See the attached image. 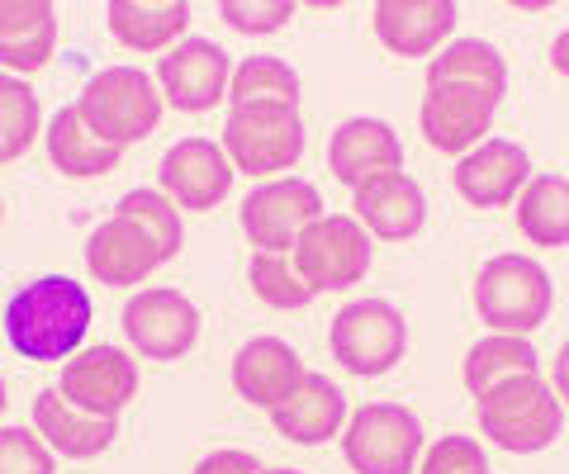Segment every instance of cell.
Listing matches in <instances>:
<instances>
[{
  "instance_id": "15",
  "label": "cell",
  "mask_w": 569,
  "mask_h": 474,
  "mask_svg": "<svg viewBox=\"0 0 569 474\" xmlns=\"http://www.w3.org/2000/svg\"><path fill=\"white\" fill-rule=\"evenodd\" d=\"M527 181H531V162L508 138H485L475 152H466L456 162V190H460V200L475 209L512 204L527 190Z\"/></svg>"
},
{
  "instance_id": "30",
  "label": "cell",
  "mask_w": 569,
  "mask_h": 474,
  "mask_svg": "<svg viewBox=\"0 0 569 474\" xmlns=\"http://www.w3.org/2000/svg\"><path fill=\"white\" fill-rule=\"evenodd\" d=\"M39 124H43L39 95L20 77L0 72V162L24 157L33 148V138H39Z\"/></svg>"
},
{
  "instance_id": "31",
  "label": "cell",
  "mask_w": 569,
  "mask_h": 474,
  "mask_svg": "<svg viewBox=\"0 0 569 474\" xmlns=\"http://www.w3.org/2000/svg\"><path fill=\"white\" fill-rule=\"evenodd\" d=\"M114 214L129 219V223H138L142 233L157 242L162 261H171L176 252H181V209H176V204L162 195V190H129V195L119 200Z\"/></svg>"
},
{
  "instance_id": "38",
  "label": "cell",
  "mask_w": 569,
  "mask_h": 474,
  "mask_svg": "<svg viewBox=\"0 0 569 474\" xmlns=\"http://www.w3.org/2000/svg\"><path fill=\"white\" fill-rule=\"evenodd\" d=\"M550 67H556V72L569 81V29H560L556 43H550Z\"/></svg>"
},
{
  "instance_id": "32",
  "label": "cell",
  "mask_w": 569,
  "mask_h": 474,
  "mask_svg": "<svg viewBox=\"0 0 569 474\" xmlns=\"http://www.w3.org/2000/svg\"><path fill=\"white\" fill-rule=\"evenodd\" d=\"M52 48H58V6L43 10L39 20H29L20 29H6L0 33V67L14 77V72H39V67H48Z\"/></svg>"
},
{
  "instance_id": "22",
  "label": "cell",
  "mask_w": 569,
  "mask_h": 474,
  "mask_svg": "<svg viewBox=\"0 0 569 474\" xmlns=\"http://www.w3.org/2000/svg\"><path fill=\"white\" fill-rule=\"evenodd\" d=\"M456 29L451 0H380L376 6V39L399 58H427L447 43Z\"/></svg>"
},
{
  "instance_id": "41",
  "label": "cell",
  "mask_w": 569,
  "mask_h": 474,
  "mask_svg": "<svg viewBox=\"0 0 569 474\" xmlns=\"http://www.w3.org/2000/svg\"><path fill=\"white\" fill-rule=\"evenodd\" d=\"M0 219H6V204H0Z\"/></svg>"
},
{
  "instance_id": "11",
  "label": "cell",
  "mask_w": 569,
  "mask_h": 474,
  "mask_svg": "<svg viewBox=\"0 0 569 474\" xmlns=\"http://www.w3.org/2000/svg\"><path fill=\"white\" fill-rule=\"evenodd\" d=\"M157 77H162V100L171 110L204 114L233 85V58L209 39H181L157 62Z\"/></svg>"
},
{
  "instance_id": "14",
  "label": "cell",
  "mask_w": 569,
  "mask_h": 474,
  "mask_svg": "<svg viewBox=\"0 0 569 474\" xmlns=\"http://www.w3.org/2000/svg\"><path fill=\"white\" fill-rule=\"evenodd\" d=\"M493 110L498 100L479 95V91H460V85H432L418 110V124L427 148L447 152V157H466L489 138L493 129Z\"/></svg>"
},
{
  "instance_id": "28",
  "label": "cell",
  "mask_w": 569,
  "mask_h": 474,
  "mask_svg": "<svg viewBox=\"0 0 569 474\" xmlns=\"http://www.w3.org/2000/svg\"><path fill=\"white\" fill-rule=\"evenodd\" d=\"M228 100H233V110H242V104H284V110H295L299 104V72L284 58H271V52L242 58L233 67Z\"/></svg>"
},
{
  "instance_id": "12",
  "label": "cell",
  "mask_w": 569,
  "mask_h": 474,
  "mask_svg": "<svg viewBox=\"0 0 569 474\" xmlns=\"http://www.w3.org/2000/svg\"><path fill=\"white\" fill-rule=\"evenodd\" d=\"M58 390L77 403V409L119 423V413L129 409L138 394V361L123 346H91L62 365Z\"/></svg>"
},
{
  "instance_id": "21",
  "label": "cell",
  "mask_w": 569,
  "mask_h": 474,
  "mask_svg": "<svg viewBox=\"0 0 569 474\" xmlns=\"http://www.w3.org/2000/svg\"><path fill=\"white\" fill-rule=\"evenodd\" d=\"M305 375H309L305 361H299L295 346H284L280 337H252L233 356V390L266 413L280 409V403L299 390Z\"/></svg>"
},
{
  "instance_id": "7",
  "label": "cell",
  "mask_w": 569,
  "mask_h": 474,
  "mask_svg": "<svg viewBox=\"0 0 569 474\" xmlns=\"http://www.w3.org/2000/svg\"><path fill=\"white\" fill-rule=\"evenodd\" d=\"M223 152L233 171L280 175L305 157V124L284 104H242L223 124Z\"/></svg>"
},
{
  "instance_id": "23",
  "label": "cell",
  "mask_w": 569,
  "mask_h": 474,
  "mask_svg": "<svg viewBox=\"0 0 569 474\" xmlns=\"http://www.w3.org/2000/svg\"><path fill=\"white\" fill-rule=\"evenodd\" d=\"M104 20H110V33L123 48L171 52L190 24V6H181V0H114Z\"/></svg>"
},
{
  "instance_id": "20",
  "label": "cell",
  "mask_w": 569,
  "mask_h": 474,
  "mask_svg": "<svg viewBox=\"0 0 569 474\" xmlns=\"http://www.w3.org/2000/svg\"><path fill=\"white\" fill-rule=\"evenodd\" d=\"M347 394L337 390V384L328 375H305L299 380V390L280 403V409H271V423L276 432L284 436V442L295 446H323L332 442V436H342L347 427Z\"/></svg>"
},
{
  "instance_id": "1",
  "label": "cell",
  "mask_w": 569,
  "mask_h": 474,
  "mask_svg": "<svg viewBox=\"0 0 569 474\" xmlns=\"http://www.w3.org/2000/svg\"><path fill=\"white\" fill-rule=\"evenodd\" d=\"M91 294L67 275H39L6 304V337L24 361H71L91 332Z\"/></svg>"
},
{
  "instance_id": "6",
  "label": "cell",
  "mask_w": 569,
  "mask_h": 474,
  "mask_svg": "<svg viewBox=\"0 0 569 474\" xmlns=\"http://www.w3.org/2000/svg\"><path fill=\"white\" fill-rule=\"evenodd\" d=\"M332 361L347 375H385L395 371L408 351V323L395 304L385 300H356L347 309H337L332 332H328Z\"/></svg>"
},
{
  "instance_id": "18",
  "label": "cell",
  "mask_w": 569,
  "mask_h": 474,
  "mask_svg": "<svg viewBox=\"0 0 569 474\" xmlns=\"http://www.w3.org/2000/svg\"><path fill=\"white\" fill-rule=\"evenodd\" d=\"M86 266H91V275L100 285L123 290V285H142V280H148L157 266H167V261L138 223L114 214L96 228L91 242H86Z\"/></svg>"
},
{
  "instance_id": "2",
  "label": "cell",
  "mask_w": 569,
  "mask_h": 474,
  "mask_svg": "<svg viewBox=\"0 0 569 474\" xmlns=\"http://www.w3.org/2000/svg\"><path fill=\"white\" fill-rule=\"evenodd\" d=\"M475 413H479V432L512 455L546 451L565 427V403L541 375H518V380L493 384L489 394L475 399Z\"/></svg>"
},
{
  "instance_id": "29",
  "label": "cell",
  "mask_w": 569,
  "mask_h": 474,
  "mask_svg": "<svg viewBox=\"0 0 569 474\" xmlns=\"http://www.w3.org/2000/svg\"><path fill=\"white\" fill-rule=\"evenodd\" d=\"M247 280H252V294H257L266 309L295 313V309H309L313 304L309 280L299 275L290 252H257L252 266H247Z\"/></svg>"
},
{
  "instance_id": "40",
  "label": "cell",
  "mask_w": 569,
  "mask_h": 474,
  "mask_svg": "<svg viewBox=\"0 0 569 474\" xmlns=\"http://www.w3.org/2000/svg\"><path fill=\"white\" fill-rule=\"evenodd\" d=\"M0 413H6V380H0Z\"/></svg>"
},
{
  "instance_id": "16",
  "label": "cell",
  "mask_w": 569,
  "mask_h": 474,
  "mask_svg": "<svg viewBox=\"0 0 569 474\" xmlns=\"http://www.w3.org/2000/svg\"><path fill=\"white\" fill-rule=\"evenodd\" d=\"M328 167L342 185L361 190L380 175L403 171V143L385 119H347V124H337L328 143Z\"/></svg>"
},
{
  "instance_id": "5",
  "label": "cell",
  "mask_w": 569,
  "mask_h": 474,
  "mask_svg": "<svg viewBox=\"0 0 569 474\" xmlns=\"http://www.w3.org/2000/svg\"><path fill=\"white\" fill-rule=\"evenodd\" d=\"M342 455L356 474H413L422 461V427L399 403H361L342 427Z\"/></svg>"
},
{
  "instance_id": "17",
  "label": "cell",
  "mask_w": 569,
  "mask_h": 474,
  "mask_svg": "<svg viewBox=\"0 0 569 474\" xmlns=\"http://www.w3.org/2000/svg\"><path fill=\"white\" fill-rule=\"evenodd\" d=\"M33 432L48 442V451L67 455V461H96L114 446L119 436V423L114 417H96L77 409L62 390H43L33 399Z\"/></svg>"
},
{
  "instance_id": "19",
  "label": "cell",
  "mask_w": 569,
  "mask_h": 474,
  "mask_svg": "<svg viewBox=\"0 0 569 474\" xmlns=\"http://www.w3.org/2000/svg\"><path fill=\"white\" fill-rule=\"evenodd\" d=\"M351 219L380 242H408V238H418L427 223V195L413 175H403V171L380 175V181L356 190Z\"/></svg>"
},
{
  "instance_id": "10",
  "label": "cell",
  "mask_w": 569,
  "mask_h": 474,
  "mask_svg": "<svg viewBox=\"0 0 569 474\" xmlns=\"http://www.w3.org/2000/svg\"><path fill=\"white\" fill-rule=\"evenodd\" d=\"M123 337L138 356L176 361L200 342V309L181 290H142L123 304Z\"/></svg>"
},
{
  "instance_id": "8",
  "label": "cell",
  "mask_w": 569,
  "mask_h": 474,
  "mask_svg": "<svg viewBox=\"0 0 569 474\" xmlns=\"http://www.w3.org/2000/svg\"><path fill=\"white\" fill-rule=\"evenodd\" d=\"M370 233L351 214H323L313 219L299 242L290 248L299 275L309 280L313 294L323 290H347V285H361V275L370 271Z\"/></svg>"
},
{
  "instance_id": "4",
  "label": "cell",
  "mask_w": 569,
  "mask_h": 474,
  "mask_svg": "<svg viewBox=\"0 0 569 474\" xmlns=\"http://www.w3.org/2000/svg\"><path fill=\"white\" fill-rule=\"evenodd\" d=\"M556 290L541 261L531 256H493L485 261V271L475 275V309L493 332L508 337H527L550 319Z\"/></svg>"
},
{
  "instance_id": "27",
  "label": "cell",
  "mask_w": 569,
  "mask_h": 474,
  "mask_svg": "<svg viewBox=\"0 0 569 474\" xmlns=\"http://www.w3.org/2000/svg\"><path fill=\"white\" fill-rule=\"evenodd\" d=\"M518 233L537 248H565L569 242V181L560 175H531L518 195Z\"/></svg>"
},
{
  "instance_id": "13",
  "label": "cell",
  "mask_w": 569,
  "mask_h": 474,
  "mask_svg": "<svg viewBox=\"0 0 569 474\" xmlns=\"http://www.w3.org/2000/svg\"><path fill=\"white\" fill-rule=\"evenodd\" d=\"M157 181H162V195L176 209H213L233 190V162H228V152L219 143H209V138H181V143L162 157Z\"/></svg>"
},
{
  "instance_id": "42",
  "label": "cell",
  "mask_w": 569,
  "mask_h": 474,
  "mask_svg": "<svg viewBox=\"0 0 569 474\" xmlns=\"http://www.w3.org/2000/svg\"><path fill=\"white\" fill-rule=\"evenodd\" d=\"M0 167H6V162H0Z\"/></svg>"
},
{
  "instance_id": "35",
  "label": "cell",
  "mask_w": 569,
  "mask_h": 474,
  "mask_svg": "<svg viewBox=\"0 0 569 474\" xmlns=\"http://www.w3.org/2000/svg\"><path fill=\"white\" fill-rule=\"evenodd\" d=\"M219 14L238 33H276L295 20V6L290 0H223Z\"/></svg>"
},
{
  "instance_id": "9",
  "label": "cell",
  "mask_w": 569,
  "mask_h": 474,
  "mask_svg": "<svg viewBox=\"0 0 569 474\" xmlns=\"http://www.w3.org/2000/svg\"><path fill=\"white\" fill-rule=\"evenodd\" d=\"M313 219H323V200L299 175H280V181L257 185L242 204V233L257 252H290Z\"/></svg>"
},
{
  "instance_id": "33",
  "label": "cell",
  "mask_w": 569,
  "mask_h": 474,
  "mask_svg": "<svg viewBox=\"0 0 569 474\" xmlns=\"http://www.w3.org/2000/svg\"><path fill=\"white\" fill-rule=\"evenodd\" d=\"M52 451L39 432L0 427V474H52Z\"/></svg>"
},
{
  "instance_id": "36",
  "label": "cell",
  "mask_w": 569,
  "mask_h": 474,
  "mask_svg": "<svg viewBox=\"0 0 569 474\" xmlns=\"http://www.w3.org/2000/svg\"><path fill=\"white\" fill-rule=\"evenodd\" d=\"M257 470L261 465H257L252 451H213L194 465V474H257Z\"/></svg>"
},
{
  "instance_id": "26",
  "label": "cell",
  "mask_w": 569,
  "mask_h": 474,
  "mask_svg": "<svg viewBox=\"0 0 569 474\" xmlns=\"http://www.w3.org/2000/svg\"><path fill=\"white\" fill-rule=\"evenodd\" d=\"M518 375H541L537 346H531L527 337L489 332L485 342L470 346V356H466V390H470L475 399L489 394L493 384H503V380H518Z\"/></svg>"
},
{
  "instance_id": "3",
  "label": "cell",
  "mask_w": 569,
  "mask_h": 474,
  "mask_svg": "<svg viewBox=\"0 0 569 474\" xmlns=\"http://www.w3.org/2000/svg\"><path fill=\"white\" fill-rule=\"evenodd\" d=\"M77 114L100 143L129 148L162 124V95H157L152 77L138 72V67H104L77 95Z\"/></svg>"
},
{
  "instance_id": "24",
  "label": "cell",
  "mask_w": 569,
  "mask_h": 474,
  "mask_svg": "<svg viewBox=\"0 0 569 474\" xmlns=\"http://www.w3.org/2000/svg\"><path fill=\"white\" fill-rule=\"evenodd\" d=\"M48 162L58 167L67 181H91V175H110L119 167L123 148H110L86 129V119L77 114V104L58 110V119L48 124Z\"/></svg>"
},
{
  "instance_id": "37",
  "label": "cell",
  "mask_w": 569,
  "mask_h": 474,
  "mask_svg": "<svg viewBox=\"0 0 569 474\" xmlns=\"http://www.w3.org/2000/svg\"><path fill=\"white\" fill-rule=\"evenodd\" d=\"M550 380H556V384H550V390H556V399L565 403V409H569V342L560 346V356H556V365H550Z\"/></svg>"
},
{
  "instance_id": "39",
  "label": "cell",
  "mask_w": 569,
  "mask_h": 474,
  "mask_svg": "<svg viewBox=\"0 0 569 474\" xmlns=\"http://www.w3.org/2000/svg\"><path fill=\"white\" fill-rule=\"evenodd\" d=\"M257 474H299V470H257Z\"/></svg>"
},
{
  "instance_id": "34",
  "label": "cell",
  "mask_w": 569,
  "mask_h": 474,
  "mask_svg": "<svg viewBox=\"0 0 569 474\" xmlns=\"http://www.w3.org/2000/svg\"><path fill=\"white\" fill-rule=\"evenodd\" d=\"M418 474H489V465L475 436H441L432 451H422Z\"/></svg>"
},
{
  "instance_id": "25",
  "label": "cell",
  "mask_w": 569,
  "mask_h": 474,
  "mask_svg": "<svg viewBox=\"0 0 569 474\" xmlns=\"http://www.w3.org/2000/svg\"><path fill=\"white\" fill-rule=\"evenodd\" d=\"M432 85H460V91H479L489 100H503L508 91V67L498 58L493 43L479 39H460L451 48H441L432 62H427V91Z\"/></svg>"
}]
</instances>
